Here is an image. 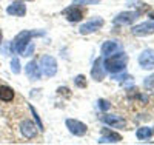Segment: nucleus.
Wrapping results in <instances>:
<instances>
[{"label":"nucleus","mask_w":154,"mask_h":145,"mask_svg":"<svg viewBox=\"0 0 154 145\" xmlns=\"http://www.w3.org/2000/svg\"><path fill=\"white\" fill-rule=\"evenodd\" d=\"M34 51V43H28V48H25L23 56H31V52Z\"/></svg>","instance_id":"bb28decb"},{"label":"nucleus","mask_w":154,"mask_h":145,"mask_svg":"<svg viewBox=\"0 0 154 145\" xmlns=\"http://www.w3.org/2000/svg\"><path fill=\"white\" fill-rule=\"evenodd\" d=\"M43 34L45 31H20L16 36L14 42H12V51L17 52V54H23V51L31 42V39L35 36H43Z\"/></svg>","instance_id":"f03ea898"},{"label":"nucleus","mask_w":154,"mask_h":145,"mask_svg":"<svg viewBox=\"0 0 154 145\" xmlns=\"http://www.w3.org/2000/svg\"><path fill=\"white\" fill-rule=\"evenodd\" d=\"M20 133L26 137V139H32V137H35V134H37V128H35V125H34V122L32 121H23L22 124H20Z\"/></svg>","instance_id":"f8f14e48"},{"label":"nucleus","mask_w":154,"mask_h":145,"mask_svg":"<svg viewBox=\"0 0 154 145\" xmlns=\"http://www.w3.org/2000/svg\"><path fill=\"white\" fill-rule=\"evenodd\" d=\"M103 23H105V20H103V19H100V17H94V19H91L89 22H86V23L80 25L79 33H80V34H83V36L91 34V33H96V31H99V30L102 28V26H103Z\"/></svg>","instance_id":"39448f33"},{"label":"nucleus","mask_w":154,"mask_h":145,"mask_svg":"<svg viewBox=\"0 0 154 145\" xmlns=\"http://www.w3.org/2000/svg\"><path fill=\"white\" fill-rule=\"evenodd\" d=\"M6 14L9 16H17V17H23L26 14V6L23 5L22 0H14L8 8H6Z\"/></svg>","instance_id":"9d476101"},{"label":"nucleus","mask_w":154,"mask_h":145,"mask_svg":"<svg viewBox=\"0 0 154 145\" xmlns=\"http://www.w3.org/2000/svg\"><path fill=\"white\" fill-rule=\"evenodd\" d=\"M143 85H145L146 90H154V76L146 77V79H145V82H143Z\"/></svg>","instance_id":"b1692460"},{"label":"nucleus","mask_w":154,"mask_h":145,"mask_svg":"<svg viewBox=\"0 0 154 145\" xmlns=\"http://www.w3.org/2000/svg\"><path fill=\"white\" fill-rule=\"evenodd\" d=\"M29 108H31V113H32L34 119H35V122H37V125H38V130H42V131H43V124H42V121H40V116L37 114V111H35V108L32 107V105H29Z\"/></svg>","instance_id":"4be33fe9"},{"label":"nucleus","mask_w":154,"mask_h":145,"mask_svg":"<svg viewBox=\"0 0 154 145\" xmlns=\"http://www.w3.org/2000/svg\"><path fill=\"white\" fill-rule=\"evenodd\" d=\"M102 134H103V137H100L99 139V143H116V142H122V136L119 133H112L111 130L108 128H103L102 130Z\"/></svg>","instance_id":"4468645a"},{"label":"nucleus","mask_w":154,"mask_h":145,"mask_svg":"<svg viewBox=\"0 0 154 145\" xmlns=\"http://www.w3.org/2000/svg\"><path fill=\"white\" fill-rule=\"evenodd\" d=\"M25 71H26V76L31 79V80H38V79L42 77L40 67H38L35 62H29V63L26 65V68H25Z\"/></svg>","instance_id":"dca6fc26"},{"label":"nucleus","mask_w":154,"mask_h":145,"mask_svg":"<svg viewBox=\"0 0 154 145\" xmlns=\"http://www.w3.org/2000/svg\"><path fill=\"white\" fill-rule=\"evenodd\" d=\"M139 65L143 70L154 68V49H143L139 54Z\"/></svg>","instance_id":"0eeeda50"},{"label":"nucleus","mask_w":154,"mask_h":145,"mask_svg":"<svg viewBox=\"0 0 154 145\" xmlns=\"http://www.w3.org/2000/svg\"><path fill=\"white\" fill-rule=\"evenodd\" d=\"M128 77H130V76H126L125 73H116V74H112V80H116V82H122V80H125V79H128Z\"/></svg>","instance_id":"393cba45"},{"label":"nucleus","mask_w":154,"mask_h":145,"mask_svg":"<svg viewBox=\"0 0 154 145\" xmlns=\"http://www.w3.org/2000/svg\"><path fill=\"white\" fill-rule=\"evenodd\" d=\"M2 37L3 36H2V30H0V43H2Z\"/></svg>","instance_id":"cd10ccee"},{"label":"nucleus","mask_w":154,"mask_h":145,"mask_svg":"<svg viewBox=\"0 0 154 145\" xmlns=\"http://www.w3.org/2000/svg\"><path fill=\"white\" fill-rule=\"evenodd\" d=\"M126 63H128V56L120 51L119 54L114 52V54H111V56H106V59L103 60V68H105V71H108L111 74H116V73L125 71Z\"/></svg>","instance_id":"f257e3e1"},{"label":"nucleus","mask_w":154,"mask_h":145,"mask_svg":"<svg viewBox=\"0 0 154 145\" xmlns=\"http://www.w3.org/2000/svg\"><path fill=\"white\" fill-rule=\"evenodd\" d=\"M91 76L96 82H102L105 79V68H103V59L102 57L96 59L93 68H91Z\"/></svg>","instance_id":"9b49d317"},{"label":"nucleus","mask_w":154,"mask_h":145,"mask_svg":"<svg viewBox=\"0 0 154 145\" xmlns=\"http://www.w3.org/2000/svg\"><path fill=\"white\" fill-rule=\"evenodd\" d=\"M14 99V90L6 85H0V100L2 102H11Z\"/></svg>","instance_id":"f3484780"},{"label":"nucleus","mask_w":154,"mask_h":145,"mask_svg":"<svg viewBox=\"0 0 154 145\" xmlns=\"http://www.w3.org/2000/svg\"><path fill=\"white\" fill-rule=\"evenodd\" d=\"M63 16L66 17L68 22H80L83 19V12L77 8V6H69L66 9H63Z\"/></svg>","instance_id":"ddd939ff"},{"label":"nucleus","mask_w":154,"mask_h":145,"mask_svg":"<svg viewBox=\"0 0 154 145\" xmlns=\"http://www.w3.org/2000/svg\"><path fill=\"white\" fill-rule=\"evenodd\" d=\"M152 134H154V130L149 128V127H140V128L136 131V136H137V139H140V140H146V139H149Z\"/></svg>","instance_id":"a211bd4d"},{"label":"nucleus","mask_w":154,"mask_h":145,"mask_svg":"<svg viewBox=\"0 0 154 145\" xmlns=\"http://www.w3.org/2000/svg\"><path fill=\"white\" fill-rule=\"evenodd\" d=\"M99 108L102 111H108L111 108V103L108 100H105V99H99Z\"/></svg>","instance_id":"5701e85b"},{"label":"nucleus","mask_w":154,"mask_h":145,"mask_svg":"<svg viewBox=\"0 0 154 145\" xmlns=\"http://www.w3.org/2000/svg\"><path fill=\"white\" fill-rule=\"evenodd\" d=\"M120 43L119 42H114V40H108V42H103V45H102V54H103V57H106V56H111V54H114V52H117V51H120Z\"/></svg>","instance_id":"2eb2a0df"},{"label":"nucleus","mask_w":154,"mask_h":145,"mask_svg":"<svg viewBox=\"0 0 154 145\" xmlns=\"http://www.w3.org/2000/svg\"><path fill=\"white\" fill-rule=\"evenodd\" d=\"M100 0H72V5H99Z\"/></svg>","instance_id":"aec40b11"},{"label":"nucleus","mask_w":154,"mask_h":145,"mask_svg":"<svg viewBox=\"0 0 154 145\" xmlns=\"http://www.w3.org/2000/svg\"><path fill=\"white\" fill-rule=\"evenodd\" d=\"M149 17H152V19H154V11H152V12H151V14H149Z\"/></svg>","instance_id":"c85d7f7f"},{"label":"nucleus","mask_w":154,"mask_h":145,"mask_svg":"<svg viewBox=\"0 0 154 145\" xmlns=\"http://www.w3.org/2000/svg\"><path fill=\"white\" fill-rule=\"evenodd\" d=\"M131 33L137 37H145V36H149L154 33V19L152 20H148V22H143L140 25H136L134 28L131 30Z\"/></svg>","instance_id":"6e6552de"},{"label":"nucleus","mask_w":154,"mask_h":145,"mask_svg":"<svg viewBox=\"0 0 154 145\" xmlns=\"http://www.w3.org/2000/svg\"><path fill=\"white\" fill-rule=\"evenodd\" d=\"M65 124H66V128L71 131L74 136H85V134H86V131H88V127H86L83 122H80V121L66 119Z\"/></svg>","instance_id":"1a4fd4ad"},{"label":"nucleus","mask_w":154,"mask_h":145,"mask_svg":"<svg viewBox=\"0 0 154 145\" xmlns=\"http://www.w3.org/2000/svg\"><path fill=\"white\" fill-rule=\"evenodd\" d=\"M74 84H75L77 87H80V88H86V79H85V76H83V74L77 76V77L74 79Z\"/></svg>","instance_id":"412c9836"},{"label":"nucleus","mask_w":154,"mask_h":145,"mask_svg":"<svg viewBox=\"0 0 154 145\" xmlns=\"http://www.w3.org/2000/svg\"><path fill=\"white\" fill-rule=\"evenodd\" d=\"M69 88H66V87H60V88H57V93L60 94V96H65V97H69L71 96V93H69Z\"/></svg>","instance_id":"a878e982"},{"label":"nucleus","mask_w":154,"mask_h":145,"mask_svg":"<svg viewBox=\"0 0 154 145\" xmlns=\"http://www.w3.org/2000/svg\"><path fill=\"white\" fill-rule=\"evenodd\" d=\"M140 16L139 11H123L112 19L114 25H133Z\"/></svg>","instance_id":"20e7f679"},{"label":"nucleus","mask_w":154,"mask_h":145,"mask_svg":"<svg viewBox=\"0 0 154 145\" xmlns=\"http://www.w3.org/2000/svg\"><path fill=\"white\" fill-rule=\"evenodd\" d=\"M100 119H102V122H105L106 125H109L112 128L125 130V127H126V121L123 119L122 116H117V114H103Z\"/></svg>","instance_id":"423d86ee"},{"label":"nucleus","mask_w":154,"mask_h":145,"mask_svg":"<svg viewBox=\"0 0 154 145\" xmlns=\"http://www.w3.org/2000/svg\"><path fill=\"white\" fill-rule=\"evenodd\" d=\"M40 71L43 73V76L46 77H53L57 73V62L53 56H43L40 60Z\"/></svg>","instance_id":"7ed1b4c3"},{"label":"nucleus","mask_w":154,"mask_h":145,"mask_svg":"<svg viewBox=\"0 0 154 145\" xmlns=\"http://www.w3.org/2000/svg\"><path fill=\"white\" fill-rule=\"evenodd\" d=\"M20 70H22V68H20V60H19L17 57H14V59L11 60V71L14 73V74H19Z\"/></svg>","instance_id":"6ab92c4d"}]
</instances>
